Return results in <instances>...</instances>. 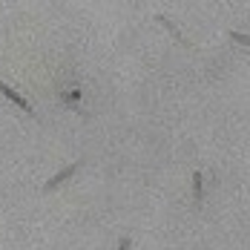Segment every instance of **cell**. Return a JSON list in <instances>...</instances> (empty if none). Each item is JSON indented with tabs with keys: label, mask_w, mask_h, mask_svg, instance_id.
Returning <instances> with one entry per match:
<instances>
[{
	"label": "cell",
	"mask_w": 250,
	"mask_h": 250,
	"mask_svg": "<svg viewBox=\"0 0 250 250\" xmlns=\"http://www.w3.org/2000/svg\"><path fill=\"white\" fill-rule=\"evenodd\" d=\"M0 95H6V98L12 101V104H18V106L23 109L26 115H32V118H38V112L32 109V104H29V101H26L23 95H18V92H15V89H12L9 83H3V81H0Z\"/></svg>",
	"instance_id": "cell-1"
},
{
	"label": "cell",
	"mask_w": 250,
	"mask_h": 250,
	"mask_svg": "<svg viewBox=\"0 0 250 250\" xmlns=\"http://www.w3.org/2000/svg\"><path fill=\"white\" fill-rule=\"evenodd\" d=\"M78 167H81V161H72V164H69V167H63V170H61V173L55 175V178H49V181H46V184H43V193H52V190H55V187H61V184H63V181H69V178H72V175L78 173Z\"/></svg>",
	"instance_id": "cell-2"
},
{
	"label": "cell",
	"mask_w": 250,
	"mask_h": 250,
	"mask_svg": "<svg viewBox=\"0 0 250 250\" xmlns=\"http://www.w3.org/2000/svg\"><path fill=\"white\" fill-rule=\"evenodd\" d=\"M201 201H204V175L193 173V204L201 207Z\"/></svg>",
	"instance_id": "cell-3"
},
{
	"label": "cell",
	"mask_w": 250,
	"mask_h": 250,
	"mask_svg": "<svg viewBox=\"0 0 250 250\" xmlns=\"http://www.w3.org/2000/svg\"><path fill=\"white\" fill-rule=\"evenodd\" d=\"M155 21H158V23L164 26V29H167L170 35H173V38H175V41H178V43H184V46H190V43H187V41L181 38V32H178V29H175V26L170 23V18H164V15H155Z\"/></svg>",
	"instance_id": "cell-4"
},
{
	"label": "cell",
	"mask_w": 250,
	"mask_h": 250,
	"mask_svg": "<svg viewBox=\"0 0 250 250\" xmlns=\"http://www.w3.org/2000/svg\"><path fill=\"white\" fill-rule=\"evenodd\" d=\"M230 41H236V43H242V46H248V49H250V35H245V32L230 29Z\"/></svg>",
	"instance_id": "cell-5"
},
{
	"label": "cell",
	"mask_w": 250,
	"mask_h": 250,
	"mask_svg": "<svg viewBox=\"0 0 250 250\" xmlns=\"http://www.w3.org/2000/svg\"><path fill=\"white\" fill-rule=\"evenodd\" d=\"M129 248H132V242H129V239H126V236H124V239L118 242V250H129Z\"/></svg>",
	"instance_id": "cell-6"
}]
</instances>
